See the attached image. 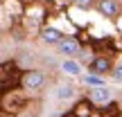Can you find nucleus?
<instances>
[{
  "label": "nucleus",
  "mask_w": 122,
  "mask_h": 117,
  "mask_svg": "<svg viewBox=\"0 0 122 117\" xmlns=\"http://www.w3.org/2000/svg\"><path fill=\"white\" fill-rule=\"evenodd\" d=\"M59 52H61V54H68V56H77V54L81 52V45H79L77 38H70V36H66V38L59 43Z\"/></svg>",
  "instance_id": "3"
},
{
  "label": "nucleus",
  "mask_w": 122,
  "mask_h": 117,
  "mask_svg": "<svg viewBox=\"0 0 122 117\" xmlns=\"http://www.w3.org/2000/svg\"><path fill=\"white\" fill-rule=\"evenodd\" d=\"M95 5H97V0H75V7H77V9H84V11L93 9Z\"/></svg>",
  "instance_id": "10"
},
{
  "label": "nucleus",
  "mask_w": 122,
  "mask_h": 117,
  "mask_svg": "<svg viewBox=\"0 0 122 117\" xmlns=\"http://www.w3.org/2000/svg\"><path fill=\"white\" fill-rule=\"evenodd\" d=\"M20 86L25 90H41L45 86V74L39 70H27L20 74Z\"/></svg>",
  "instance_id": "1"
},
{
  "label": "nucleus",
  "mask_w": 122,
  "mask_h": 117,
  "mask_svg": "<svg viewBox=\"0 0 122 117\" xmlns=\"http://www.w3.org/2000/svg\"><path fill=\"white\" fill-rule=\"evenodd\" d=\"M75 97V88L72 86H59L57 88V99L66 101V99H72Z\"/></svg>",
  "instance_id": "8"
},
{
  "label": "nucleus",
  "mask_w": 122,
  "mask_h": 117,
  "mask_svg": "<svg viewBox=\"0 0 122 117\" xmlns=\"http://www.w3.org/2000/svg\"><path fill=\"white\" fill-rule=\"evenodd\" d=\"M20 117H36V115H30V113H23Z\"/></svg>",
  "instance_id": "12"
},
{
  "label": "nucleus",
  "mask_w": 122,
  "mask_h": 117,
  "mask_svg": "<svg viewBox=\"0 0 122 117\" xmlns=\"http://www.w3.org/2000/svg\"><path fill=\"white\" fill-rule=\"evenodd\" d=\"M113 70V63H111V59L109 56H95L93 59V63H91V72H95V74H104V72H111Z\"/></svg>",
  "instance_id": "5"
},
{
  "label": "nucleus",
  "mask_w": 122,
  "mask_h": 117,
  "mask_svg": "<svg viewBox=\"0 0 122 117\" xmlns=\"http://www.w3.org/2000/svg\"><path fill=\"white\" fill-rule=\"evenodd\" d=\"M63 38L66 36L61 34L59 29H54V27H43V29H41V41L48 43V45H59Z\"/></svg>",
  "instance_id": "4"
},
{
  "label": "nucleus",
  "mask_w": 122,
  "mask_h": 117,
  "mask_svg": "<svg viewBox=\"0 0 122 117\" xmlns=\"http://www.w3.org/2000/svg\"><path fill=\"white\" fill-rule=\"evenodd\" d=\"M113 79H115L118 83H122V63H120V65H115V68H113Z\"/></svg>",
  "instance_id": "11"
},
{
  "label": "nucleus",
  "mask_w": 122,
  "mask_h": 117,
  "mask_svg": "<svg viewBox=\"0 0 122 117\" xmlns=\"http://www.w3.org/2000/svg\"><path fill=\"white\" fill-rule=\"evenodd\" d=\"M91 99L95 101V104H109L111 101V90L106 86H97L91 90Z\"/></svg>",
  "instance_id": "6"
},
{
  "label": "nucleus",
  "mask_w": 122,
  "mask_h": 117,
  "mask_svg": "<svg viewBox=\"0 0 122 117\" xmlns=\"http://www.w3.org/2000/svg\"><path fill=\"white\" fill-rule=\"evenodd\" d=\"M95 9H97L104 18H115V16H120L122 5H120V0H97Z\"/></svg>",
  "instance_id": "2"
},
{
  "label": "nucleus",
  "mask_w": 122,
  "mask_h": 117,
  "mask_svg": "<svg viewBox=\"0 0 122 117\" xmlns=\"http://www.w3.org/2000/svg\"><path fill=\"white\" fill-rule=\"evenodd\" d=\"M84 83H88V86L97 88V86H104V79H102V74H84Z\"/></svg>",
  "instance_id": "9"
},
{
  "label": "nucleus",
  "mask_w": 122,
  "mask_h": 117,
  "mask_svg": "<svg viewBox=\"0 0 122 117\" xmlns=\"http://www.w3.org/2000/svg\"><path fill=\"white\" fill-rule=\"evenodd\" d=\"M61 70H63L66 74H70V77L81 74V65H79V61H75V59H66L63 63H61Z\"/></svg>",
  "instance_id": "7"
}]
</instances>
